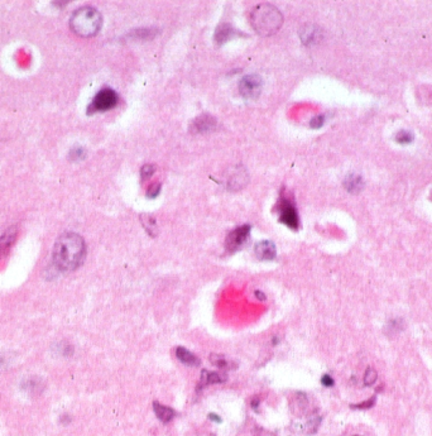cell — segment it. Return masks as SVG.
<instances>
[{"label": "cell", "instance_id": "cell-1", "mask_svg": "<svg viewBox=\"0 0 432 436\" xmlns=\"http://www.w3.org/2000/svg\"><path fill=\"white\" fill-rule=\"evenodd\" d=\"M86 255V244L82 237L76 233L62 234L55 243L53 263L62 272L76 269L84 262Z\"/></svg>", "mask_w": 432, "mask_h": 436}, {"label": "cell", "instance_id": "cell-2", "mask_svg": "<svg viewBox=\"0 0 432 436\" xmlns=\"http://www.w3.org/2000/svg\"><path fill=\"white\" fill-rule=\"evenodd\" d=\"M251 23L257 33L262 36H271L281 28L283 17L276 7L271 4H261L252 11Z\"/></svg>", "mask_w": 432, "mask_h": 436}, {"label": "cell", "instance_id": "cell-3", "mask_svg": "<svg viewBox=\"0 0 432 436\" xmlns=\"http://www.w3.org/2000/svg\"><path fill=\"white\" fill-rule=\"evenodd\" d=\"M103 18L101 14L92 7H82L74 12L70 18V27L72 32L80 37H92L101 28Z\"/></svg>", "mask_w": 432, "mask_h": 436}, {"label": "cell", "instance_id": "cell-4", "mask_svg": "<svg viewBox=\"0 0 432 436\" xmlns=\"http://www.w3.org/2000/svg\"><path fill=\"white\" fill-rule=\"evenodd\" d=\"M251 225H242L235 228L234 230H232L229 233V235L227 237L225 240V248L229 253H234L237 250H239L243 245L245 244V242L248 240L249 235H251Z\"/></svg>", "mask_w": 432, "mask_h": 436}, {"label": "cell", "instance_id": "cell-5", "mask_svg": "<svg viewBox=\"0 0 432 436\" xmlns=\"http://www.w3.org/2000/svg\"><path fill=\"white\" fill-rule=\"evenodd\" d=\"M263 81L258 75H248L243 77L239 84V91L245 99L254 100L261 95Z\"/></svg>", "mask_w": 432, "mask_h": 436}, {"label": "cell", "instance_id": "cell-6", "mask_svg": "<svg viewBox=\"0 0 432 436\" xmlns=\"http://www.w3.org/2000/svg\"><path fill=\"white\" fill-rule=\"evenodd\" d=\"M118 95L111 89H103L96 94L91 104V110L94 111H105L110 110L118 104Z\"/></svg>", "mask_w": 432, "mask_h": 436}, {"label": "cell", "instance_id": "cell-7", "mask_svg": "<svg viewBox=\"0 0 432 436\" xmlns=\"http://www.w3.org/2000/svg\"><path fill=\"white\" fill-rule=\"evenodd\" d=\"M280 211H281V216H280L281 223L285 224V225L288 226V228L296 230V229L298 228V224H300V221H298V214H297V210H296V208L293 206V204L291 203L287 197H282V199H281Z\"/></svg>", "mask_w": 432, "mask_h": 436}, {"label": "cell", "instance_id": "cell-8", "mask_svg": "<svg viewBox=\"0 0 432 436\" xmlns=\"http://www.w3.org/2000/svg\"><path fill=\"white\" fill-rule=\"evenodd\" d=\"M254 252L258 259L261 260H273L277 255L276 245L269 240H262L254 248Z\"/></svg>", "mask_w": 432, "mask_h": 436}, {"label": "cell", "instance_id": "cell-9", "mask_svg": "<svg viewBox=\"0 0 432 436\" xmlns=\"http://www.w3.org/2000/svg\"><path fill=\"white\" fill-rule=\"evenodd\" d=\"M216 120L211 115L207 114H203V115L198 116L197 119H195V121L191 125V130L193 133H206V131H210L211 129L215 128Z\"/></svg>", "mask_w": 432, "mask_h": 436}, {"label": "cell", "instance_id": "cell-10", "mask_svg": "<svg viewBox=\"0 0 432 436\" xmlns=\"http://www.w3.org/2000/svg\"><path fill=\"white\" fill-rule=\"evenodd\" d=\"M16 238H17L16 226H12L11 229H8V230L2 235V238H0V259L8 255L9 250H11Z\"/></svg>", "mask_w": 432, "mask_h": 436}, {"label": "cell", "instance_id": "cell-11", "mask_svg": "<svg viewBox=\"0 0 432 436\" xmlns=\"http://www.w3.org/2000/svg\"><path fill=\"white\" fill-rule=\"evenodd\" d=\"M237 35L238 31L233 28L230 24H222V26L218 27L215 32V43L216 45H223V43L234 38Z\"/></svg>", "mask_w": 432, "mask_h": 436}, {"label": "cell", "instance_id": "cell-12", "mask_svg": "<svg viewBox=\"0 0 432 436\" xmlns=\"http://www.w3.org/2000/svg\"><path fill=\"white\" fill-rule=\"evenodd\" d=\"M176 357L183 364L188 365V367H196V365L200 364V360L196 357L195 354L187 350L183 347H177L176 348Z\"/></svg>", "mask_w": 432, "mask_h": 436}, {"label": "cell", "instance_id": "cell-13", "mask_svg": "<svg viewBox=\"0 0 432 436\" xmlns=\"http://www.w3.org/2000/svg\"><path fill=\"white\" fill-rule=\"evenodd\" d=\"M153 410H154V413H156L157 417L164 423L169 422V421L174 417V415H176L173 408L168 407V406L161 405V403L157 401L153 402Z\"/></svg>", "mask_w": 432, "mask_h": 436}, {"label": "cell", "instance_id": "cell-14", "mask_svg": "<svg viewBox=\"0 0 432 436\" xmlns=\"http://www.w3.org/2000/svg\"><path fill=\"white\" fill-rule=\"evenodd\" d=\"M227 381V377L223 376L220 373H216V372H210L203 369L201 372V386H208V384H216V383H223V382Z\"/></svg>", "mask_w": 432, "mask_h": 436}, {"label": "cell", "instance_id": "cell-15", "mask_svg": "<svg viewBox=\"0 0 432 436\" xmlns=\"http://www.w3.org/2000/svg\"><path fill=\"white\" fill-rule=\"evenodd\" d=\"M140 221H142L143 226H144V229L147 230V233L149 234V235H152V237H156L157 235V221L156 219L153 218L152 215H148V214H143L142 216H140Z\"/></svg>", "mask_w": 432, "mask_h": 436}, {"label": "cell", "instance_id": "cell-16", "mask_svg": "<svg viewBox=\"0 0 432 436\" xmlns=\"http://www.w3.org/2000/svg\"><path fill=\"white\" fill-rule=\"evenodd\" d=\"M345 187L348 191L355 194V192L360 191V189L363 187V181H361V179L359 176L350 175V176L345 180Z\"/></svg>", "mask_w": 432, "mask_h": 436}, {"label": "cell", "instance_id": "cell-17", "mask_svg": "<svg viewBox=\"0 0 432 436\" xmlns=\"http://www.w3.org/2000/svg\"><path fill=\"white\" fill-rule=\"evenodd\" d=\"M245 184H247V174H245V171H238L237 175H233V177L229 181V186H232L234 190H239Z\"/></svg>", "mask_w": 432, "mask_h": 436}, {"label": "cell", "instance_id": "cell-18", "mask_svg": "<svg viewBox=\"0 0 432 436\" xmlns=\"http://www.w3.org/2000/svg\"><path fill=\"white\" fill-rule=\"evenodd\" d=\"M210 362L211 364L220 368V369H227V368H229V362H228V359L220 354H211Z\"/></svg>", "mask_w": 432, "mask_h": 436}, {"label": "cell", "instance_id": "cell-19", "mask_svg": "<svg viewBox=\"0 0 432 436\" xmlns=\"http://www.w3.org/2000/svg\"><path fill=\"white\" fill-rule=\"evenodd\" d=\"M375 379H377V372L373 368H368L365 374H364V384L365 386H372L375 382Z\"/></svg>", "mask_w": 432, "mask_h": 436}, {"label": "cell", "instance_id": "cell-20", "mask_svg": "<svg viewBox=\"0 0 432 436\" xmlns=\"http://www.w3.org/2000/svg\"><path fill=\"white\" fill-rule=\"evenodd\" d=\"M320 421H321V418H320L319 416H314V417L310 418V420L307 421V423H306V430H307V432L314 433L315 431L317 430V427H319Z\"/></svg>", "mask_w": 432, "mask_h": 436}, {"label": "cell", "instance_id": "cell-21", "mask_svg": "<svg viewBox=\"0 0 432 436\" xmlns=\"http://www.w3.org/2000/svg\"><path fill=\"white\" fill-rule=\"evenodd\" d=\"M154 171H156V166L153 165H145L142 167V171H140V176H142V180L144 181V180H148L150 176H152L153 174H154Z\"/></svg>", "mask_w": 432, "mask_h": 436}, {"label": "cell", "instance_id": "cell-22", "mask_svg": "<svg viewBox=\"0 0 432 436\" xmlns=\"http://www.w3.org/2000/svg\"><path fill=\"white\" fill-rule=\"evenodd\" d=\"M397 140L399 143H409L412 140V135L408 131H399L397 135Z\"/></svg>", "mask_w": 432, "mask_h": 436}, {"label": "cell", "instance_id": "cell-23", "mask_svg": "<svg viewBox=\"0 0 432 436\" xmlns=\"http://www.w3.org/2000/svg\"><path fill=\"white\" fill-rule=\"evenodd\" d=\"M159 191H161V185L159 184H153L152 186L148 189V197H156L157 195L159 194Z\"/></svg>", "mask_w": 432, "mask_h": 436}, {"label": "cell", "instance_id": "cell-24", "mask_svg": "<svg viewBox=\"0 0 432 436\" xmlns=\"http://www.w3.org/2000/svg\"><path fill=\"white\" fill-rule=\"evenodd\" d=\"M324 121H325V118L322 115H319V116H316V118H314L311 120V126L312 128H321L322 125H324Z\"/></svg>", "mask_w": 432, "mask_h": 436}, {"label": "cell", "instance_id": "cell-25", "mask_svg": "<svg viewBox=\"0 0 432 436\" xmlns=\"http://www.w3.org/2000/svg\"><path fill=\"white\" fill-rule=\"evenodd\" d=\"M321 383L324 384L325 387H332L334 386V379H332L330 376H327V374H325V376H322L321 378Z\"/></svg>", "mask_w": 432, "mask_h": 436}, {"label": "cell", "instance_id": "cell-26", "mask_svg": "<svg viewBox=\"0 0 432 436\" xmlns=\"http://www.w3.org/2000/svg\"><path fill=\"white\" fill-rule=\"evenodd\" d=\"M74 155L76 156V160H81V158L84 157V156H85V155H84V151H82L81 148H77V150L75 151V152H72V153H71V156H74Z\"/></svg>", "mask_w": 432, "mask_h": 436}, {"label": "cell", "instance_id": "cell-27", "mask_svg": "<svg viewBox=\"0 0 432 436\" xmlns=\"http://www.w3.org/2000/svg\"><path fill=\"white\" fill-rule=\"evenodd\" d=\"M208 418H210V420H212V421H218V422H222V418H220V416L215 415V413H210V415H208Z\"/></svg>", "mask_w": 432, "mask_h": 436}, {"label": "cell", "instance_id": "cell-28", "mask_svg": "<svg viewBox=\"0 0 432 436\" xmlns=\"http://www.w3.org/2000/svg\"><path fill=\"white\" fill-rule=\"evenodd\" d=\"M256 296H258V299H259V300H262V301H264V300H266V299H267V297H266V295H264V294H262V292H261V291H257V292H256Z\"/></svg>", "mask_w": 432, "mask_h": 436}]
</instances>
